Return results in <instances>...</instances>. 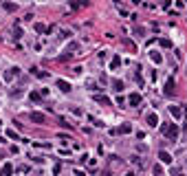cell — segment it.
Returning <instances> with one entry per match:
<instances>
[{
	"label": "cell",
	"mask_w": 187,
	"mask_h": 176,
	"mask_svg": "<svg viewBox=\"0 0 187 176\" xmlns=\"http://www.w3.org/2000/svg\"><path fill=\"white\" fill-rule=\"evenodd\" d=\"M161 132L165 134L167 139H172V141H176L178 134H180V130H178L176 123H161Z\"/></svg>",
	"instance_id": "cell-1"
},
{
	"label": "cell",
	"mask_w": 187,
	"mask_h": 176,
	"mask_svg": "<svg viewBox=\"0 0 187 176\" xmlns=\"http://www.w3.org/2000/svg\"><path fill=\"white\" fill-rule=\"evenodd\" d=\"M174 86H176V82H174V77H170V79L165 82V88H163V95H165V97H174Z\"/></svg>",
	"instance_id": "cell-2"
},
{
	"label": "cell",
	"mask_w": 187,
	"mask_h": 176,
	"mask_svg": "<svg viewBox=\"0 0 187 176\" xmlns=\"http://www.w3.org/2000/svg\"><path fill=\"white\" fill-rule=\"evenodd\" d=\"M31 121L33 123H46V115L44 112H31Z\"/></svg>",
	"instance_id": "cell-3"
},
{
	"label": "cell",
	"mask_w": 187,
	"mask_h": 176,
	"mask_svg": "<svg viewBox=\"0 0 187 176\" xmlns=\"http://www.w3.org/2000/svg\"><path fill=\"white\" fill-rule=\"evenodd\" d=\"M55 86H57L62 93H71V84H68L66 79H57V82H55Z\"/></svg>",
	"instance_id": "cell-4"
},
{
	"label": "cell",
	"mask_w": 187,
	"mask_h": 176,
	"mask_svg": "<svg viewBox=\"0 0 187 176\" xmlns=\"http://www.w3.org/2000/svg\"><path fill=\"white\" fill-rule=\"evenodd\" d=\"M16 75H20V68H16V66H13V68H9V70L5 73V82H11Z\"/></svg>",
	"instance_id": "cell-5"
},
{
	"label": "cell",
	"mask_w": 187,
	"mask_h": 176,
	"mask_svg": "<svg viewBox=\"0 0 187 176\" xmlns=\"http://www.w3.org/2000/svg\"><path fill=\"white\" fill-rule=\"evenodd\" d=\"M145 121H148V125H152V128L161 123V121H158V115H154V112H150V115L145 117Z\"/></svg>",
	"instance_id": "cell-6"
},
{
	"label": "cell",
	"mask_w": 187,
	"mask_h": 176,
	"mask_svg": "<svg viewBox=\"0 0 187 176\" xmlns=\"http://www.w3.org/2000/svg\"><path fill=\"white\" fill-rule=\"evenodd\" d=\"M170 112H172V117H174L176 121L183 117V108H180V106H170Z\"/></svg>",
	"instance_id": "cell-7"
},
{
	"label": "cell",
	"mask_w": 187,
	"mask_h": 176,
	"mask_svg": "<svg viewBox=\"0 0 187 176\" xmlns=\"http://www.w3.org/2000/svg\"><path fill=\"white\" fill-rule=\"evenodd\" d=\"M158 159H161V163H172V154L165 152V150H161V152H158Z\"/></svg>",
	"instance_id": "cell-8"
},
{
	"label": "cell",
	"mask_w": 187,
	"mask_h": 176,
	"mask_svg": "<svg viewBox=\"0 0 187 176\" xmlns=\"http://www.w3.org/2000/svg\"><path fill=\"white\" fill-rule=\"evenodd\" d=\"M128 102H130L132 106H139V104H141V95H139V93H132V95L128 97Z\"/></svg>",
	"instance_id": "cell-9"
},
{
	"label": "cell",
	"mask_w": 187,
	"mask_h": 176,
	"mask_svg": "<svg viewBox=\"0 0 187 176\" xmlns=\"http://www.w3.org/2000/svg\"><path fill=\"white\" fill-rule=\"evenodd\" d=\"M117 130H119V134H130V132H132V125H130V123H123V125H119Z\"/></svg>",
	"instance_id": "cell-10"
},
{
	"label": "cell",
	"mask_w": 187,
	"mask_h": 176,
	"mask_svg": "<svg viewBox=\"0 0 187 176\" xmlns=\"http://www.w3.org/2000/svg\"><path fill=\"white\" fill-rule=\"evenodd\" d=\"M95 102H99V104H104V106H110V99H108L106 95H95Z\"/></svg>",
	"instance_id": "cell-11"
},
{
	"label": "cell",
	"mask_w": 187,
	"mask_h": 176,
	"mask_svg": "<svg viewBox=\"0 0 187 176\" xmlns=\"http://www.w3.org/2000/svg\"><path fill=\"white\" fill-rule=\"evenodd\" d=\"M2 9L5 11H18V5L16 2H2Z\"/></svg>",
	"instance_id": "cell-12"
},
{
	"label": "cell",
	"mask_w": 187,
	"mask_h": 176,
	"mask_svg": "<svg viewBox=\"0 0 187 176\" xmlns=\"http://www.w3.org/2000/svg\"><path fill=\"white\" fill-rule=\"evenodd\" d=\"M119 66H121V57H119V55H114V57H112V62H110V68L114 70V68H119Z\"/></svg>",
	"instance_id": "cell-13"
},
{
	"label": "cell",
	"mask_w": 187,
	"mask_h": 176,
	"mask_svg": "<svg viewBox=\"0 0 187 176\" xmlns=\"http://www.w3.org/2000/svg\"><path fill=\"white\" fill-rule=\"evenodd\" d=\"M112 88H114L117 93H121V90H123V82H121V79H112Z\"/></svg>",
	"instance_id": "cell-14"
},
{
	"label": "cell",
	"mask_w": 187,
	"mask_h": 176,
	"mask_svg": "<svg viewBox=\"0 0 187 176\" xmlns=\"http://www.w3.org/2000/svg\"><path fill=\"white\" fill-rule=\"evenodd\" d=\"M31 73L35 75V77H42V79H46V77H49V73H44V70H40V68H33Z\"/></svg>",
	"instance_id": "cell-15"
},
{
	"label": "cell",
	"mask_w": 187,
	"mask_h": 176,
	"mask_svg": "<svg viewBox=\"0 0 187 176\" xmlns=\"http://www.w3.org/2000/svg\"><path fill=\"white\" fill-rule=\"evenodd\" d=\"M150 57H152V62H154V64H161V62H163L161 53H156V51H152V53H150Z\"/></svg>",
	"instance_id": "cell-16"
},
{
	"label": "cell",
	"mask_w": 187,
	"mask_h": 176,
	"mask_svg": "<svg viewBox=\"0 0 187 176\" xmlns=\"http://www.w3.org/2000/svg\"><path fill=\"white\" fill-rule=\"evenodd\" d=\"M158 44H161L163 48H172V40H167V38H161V40H158Z\"/></svg>",
	"instance_id": "cell-17"
},
{
	"label": "cell",
	"mask_w": 187,
	"mask_h": 176,
	"mask_svg": "<svg viewBox=\"0 0 187 176\" xmlns=\"http://www.w3.org/2000/svg\"><path fill=\"white\" fill-rule=\"evenodd\" d=\"M2 174H5V176H11V174H13V165H11V163H7V165L2 167Z\"/></svg>",
	"instance_id": "cell-18"
},
{
	"label": "cell",
	"mask_w": 187,
	"mask_h": 176,
	"mask_svg": "<svg viewBox=\"0 0 187 176\" xmlns=\"http://www.w3.org/2000/svg\"><path fill=\"white\" fill-rule=\"evenodd\" d=\"M46 31H49V29H46L42 22H38V24H35V33H46Z\"/></svg>",
	"instance_id": "cell-19"
},
{
	"label": "cell",
	"mask_w": 187,
	"mask_h": 176,
	"mask_svg": "<svg viewBox=\"0 0 187 176\" xmlns=\"http://www.w3.org/2000/svg\"><path fill=\"white\" fill-rule=\"evenodd\" d=\"M123 44H126V46L130 48V51H132V53L136 51V46H134V42H132V40H123Z\"/></svg>",
	"instance_id": "cell-20"
},
{
	"label": "cell",
	"mask_w": 187,
	"mask_h": 176,
	"mask_svg": "<svg viewBox=\"0 0 187 176\" xmlns=\"http://www.w3.org/2000/svg\"><path fill=\"white\" fill-rule=\"evenodd\" d=\"M60 169H62V163H60V161H57V163H55V165H53V174H55V176H57V174H60Z\"/></svg>",
	"instance_id": "cell-21"
},
{
	"label": "cell",
	"mask_w": 187,
	"mask_h": 176,
	"mask_svg": "<svg viewBox=\"0 0 187 176\" xmlns=\"http://www.w3.org/2000/svg\"><path fill=\"white\" fill-rule=\"evenodd\" d=\"M31 99H33V102H40V99H42V95H40V93H35V90H33V93H31Z\"/></svg>",
	"instance_id": "cell-22"
},
{
	"label": "cell",
	"mask_w": 187,
	"mask_h": 176,
	"mask_svg": "<svg viewBox=\"0 0 187 176\" xmlns=\"http://www.w3.org/2000/svg\"><path fill=\"white\" fill-rule=\"evenodd\" d=\"M154 176H163V169H161V165H154Z\"/></svg>",
	"instance_id": "cell-23"
},
{
	"label": "cell",
	"mask_w": 187,
	"mask_h": 176,
	"mask_svg": "<svg viewBox=\"0 0 187 176\" xmlns=\"http://www.w3.org/2000/svg\"><path fill=\"white\" fill-rule=\"evenodd\" d=\"M7 137H9V139H18V132H16V130H9Z\"/></svg>",
	"instance_id": "cell-24"
},
{
	"label": "cell",
	"mask_w": 187,
	"mask_h": 176,
	"mask_svg": "<svg viewBox=\"0 0 187 176\" xmlns=\"http://www.w3.org/2000/svg\"><path fill=\"white\" fill-rule=\"evenodd\" d=\"M18 172H22V174H27V172H29V165H20V167H18Z\"/></svg>",
	"instance_id": "cell-25"
},
{
	"label": "cell",
	"mask_w": 187,
	"mask_h": 176,
	"mask_svg": "<svg viewBox=\"0 0 187 176\" xmlns=\"http://www.w3.org/2000/svg\"><path fill=\"white\" fill-rule=\"evenodd\" d=\"M13 33H16V38H22V29H20V27H16Z\"/></svg>",
	"instance_id": "cell-26"
},
{
	"label": "cell",
	"mask_w": 187,
	"mask_h": 176,
	"mask_svg": "<svg viewBox=\"0 0 187 176\" xmlns=\"http://www.w3.org/2000/svg\"><path fill=\"white\" fill-rule=\"evenodd\" d=\"M172 176H180V167H172Z\"/></svg>",
	"instance_id": "cell-27"
},
{
	"label": "cell",
	"mask_w": 187,
	"mask_h": 176,
	"mask_svg": "<svg viewBox=\"0 0 187 176\" xmlns=\"http://www.w3.org/2000/svg\"><path fill=\"white\" fill-rule=\"evenodd\" d=\"M126 176H134V174H132V172H128V174H126Z\"/></svg>",
	"instance_id": "cell-28"
},
{
	"label": "cell",
	"mask_w": 187,
	"mask_h": 176,
	"mask_svg": "<svg viewBox=\"0 0 187 176\" xmlns=\"http://www.w3.org/2000/svg\"><path fill=\"white\" fill-rule=\"evenodd\" d=\"M183 112H185V115H187V106H185V108H183Z\"/></svg>",
	"instance_id": "cell-29"
}]
</instances>
